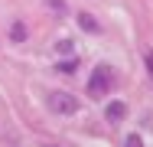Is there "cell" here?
I'll return each mask as SVG.
<instances>
[{"label": "cell", "mask_w": 153, "mask_h": 147, "mask_svg": "<svg viewBox=\"0 0 153 147\" xmlns=\"http://www.w3.org/2000/svg\"><path fill=\"white\" fill-rule=\"evenodd\" d=\"M114 85H117V82H114V69L98 65V69L91 72V82H88V95H91V98H104Z\"/></svg>", "instance_id": "6da1fadb"}, {"label": "cell", "mask_w": 153, "mask_h": 147, "mask_svg": "<svg viewBox=\"0 0 153 147\" xmlns=\"http://www.w3.org/2000/svg\"><path fill=\"white\" fill-rule=\"evenodd\" d=\"M46 105L56 111V115H75L78 111V98L72 92H49L46 95Z\"/></svg>", "instance_id": "7a4b0ae2"}, {"label": "cell", "mask_w": 153, "mask_h": 147, "mask_svg": "<svg viewBox=\"0 0 153 147\" xmlns=\"http://www.w3.org/2000/svg\"><path fill=\"white\" fill-rule=\"evenodd\" d=\"M104 118H108L111 124H117V121H124V118H127V105H124V101H111V105L104 108Z\"/></svg>", "instance_id": "3957f363"}, {"label": "cell", "mask_w": 153, "mask_h": 147, "mask_svg": "<svg viewBox=\"0 0 153 147\" xmlns=\"http://www.w3.org/2000/svg\"><path fill=\"white\" fill-rule=\"evenodd\" d=\"M78 26L85 29V33H98V29H101V23L94 20L91 13H78Z\"/></svg>", "instance_id": "277c9868"}, {"label": "cell", "mask_w": 153, "mask_h": 147, "mask_svg": "<svg viewBox=\"0 0 153 147\" xmlns=\"http://www.w3.org/2000/svg\"><path fill=\"white\" fill-rule=\"evenodd\" d=\"M10 39H13V43H23V39H26V26H23V23H13V26H10Z\"/></svg>", "instance_id": "5b68a950"}, {"label": "cell", "mask_w": 153, "mask_h": 147, "mask_svg": "<svg viewBox=\"0 0 153 147\" xmlns=\"http://www.w3.org/2000/svg\"><path fill=\"white\" fill-rule=\"evenodd\" d=\"M56 52H59V56H68V52H75V43H72V39H62L59 46H56Z\"/></svg>", "instance_id": "8992f818"}, {"label": "cell", "mask_w": 153, "mask_h": 147, "mask_svg": "<svg viewBox=\"0 0 153 147\" xmlns=\"http://www.w3.org/2000/svg\"><path fill=\"white\" fill-rule=\"evenodd\" d=\"M78 69V59H65V62H59V72H75Z\"/></svg>", "instance_id": "52a82bcc"}, {"label": "cell", "mask_w": 153, "mask_h": 147, "mask_svg": "<svg viewBox=\"0 0 153 147\" xmlns=\"http://www.w3.org/2000/svg\"><path fill=\"white\" fill-rule=\"evenodd\" d=\"M124 147H143V144H140V134H127V141H124Z\"/></svg>", "instance_id": "ba28073f"}, {"label": "cell", "mask_w": 153, "mask_h": 147, "mask_svg": "<svg viewBox=\"0 0 153 147\" xmlns=\"http://www.w3.org/2000/svg\"><path fill=\"white\" fill-rule=\"evenodd\" d=\"M46 3H49L56 13H65V3H62V0H46Z\"/></svg>", "instance_id": "9c48e42d"}, {"label": "cell", "mask_w": 153, "mask_h": 147, "mask_svg": "<svg viewBox=\"0 0 153 147\" xmlns=\"http://www.w3.org/2000/svg\"><path fill=\"white\" fill-rule=\"evenodd\" d=\"M143 62H147V72H150V79H153V49L143 56Z\"/></svg>", "instance_id": "30bf717a"}]
</instances>
